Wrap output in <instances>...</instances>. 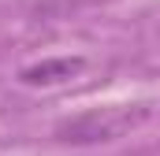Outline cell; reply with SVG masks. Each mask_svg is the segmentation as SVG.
<instances>
[{
	"label": "cell",
	"mask_w": 160,
	"mask_h": 156,
	"mask_svg": "<svg viewBox=\"0 0 160 156\" xmlns=\"http://www.w3.org/2000/svg\"><path fill=\"white\" fill-rule=\"evenodd\" d=\"M149 115V108H127V104H112V108H93L82 115L67 119L56 126V138L67 145H97V141H116L127 130H134L142 119Z\"/></svg>",
	"instance_id": "1"
},
{
	"label": "cell",
	"mask_w": 160,
	"mask_h": 156,
	"mask_svg": "<svg viewBox=\"0 0 160 156\" xmlns=\"http://www.w3.org/2000/svg\"><path fill=\"white\" fill-rule=\"evenodd\" d=\"M78 71H82L78 56H63V60H41V63H34V67H26L19 78H22L26 85H56V82L75 78Z\"/></svg>",
	"instance_id": "2"
}]
</instances>
